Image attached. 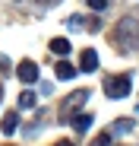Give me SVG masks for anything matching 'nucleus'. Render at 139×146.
<instances>
[{
	"mask_svg": "<svg viewBox=\"0 0 139 146\" xmlns=\"http://www.w3.org/2000/svg\"><path fill=\"white\" fill-rule=\"evenodd\" d=\"M73 76H76V67L70 60H60L57 64V80H73Z\"/></svg>",
	"mask_w": 139,
	"mask_h": 146,
	"instance_id": "obj_5",
	"label": "nucleus"
},
{
	"mask_svg": "<svg viewBox=\"0 0 139 146\" xmlns=\"http://www.w3.org/2000/svg\"><path fill=\"white\" fill-rule=\"evenodd\" d=\"M130 76L123 73V76H111L108 83H104V92L111 95V99H123V95H130Z\"/></svg>",
	"mask_w": 139,
	"mask_h": 146,
	"instance_id": "obj_1",
	"label": "nucleus"
},
{
	"mask_svg": "<svg viewBox=\"0 0 139 146\" xmlns=\"http://www.w3.org/2000/svg\"><path fill=\"white\" fill-rule=\"evenodd\" d=\"M51 51H54L57 57H66V54H70V41H66V38H51Z\"/></svg>",
	"mask_w": 139,
	"mask_h": 146,
	"instance_id": "obj_6",
	"label": "nucleus"
},
{
	"mask_svg": "<svg viewBox=\"0 0 139 146\" xmlns=\"http://www.w3.org/2000/svg\"><path fill=\"white\" fill-rule=\"evenodd\" d=\"M38 3H41V7H57L60 0H38Z\"/></svg>",
	"mask_w": 139,
	"mask_h": 146,
	"instance_id": "obj_13",
	"label": "nucleus"
},
{
	"mask_svg": "<svg viewBox=\"0 0 139 146\" xmlns=\"http://www.w3.org/2000/svg\"><path fill=\"white\" fill-rule=\"evenodd\" d=\"M19 108H26V111L35 108V92H22V95H19Z\"/></svg>",
	"mask_w": 139,
	"mask_h": 146,
	"instance_id": "obj_9",
	"label": "nucleus"
},
{
	"mask_svg": "<svg viewBox=\"0 0 139 146\" xmlns=\"http://www.w3.org/2000/svg\"><path fill=\"white\" fill-rule=\"evenodd\" d=\"M16 127H19V117H16V114H7V117H3V124H0V130H3L7 137L16 133Z\"/></svg>",
	"mask_w": 139,
	"mask_h": 146,
	"instance_id": "obj_8",
	"label": "nucleus"
},
{
	"mask_svg": "<svg viewBox=\"0 0 139 146\" xmlns=\"http://www.w3.org/2000/svg\"><path fill=\"white\" fill-rule=\"evenodd\" d=\"M57 146H76V143H70V140H60V143H57Z\"/></svg>",
	"mask_w": 139,
	"mask_h": 146,
	"instance_id": "obj_14",
	"label": "nucleus"
},
{
	"mask_svg": "<svg viewBox=\"0 0 139 146\" xmlns=\"http://www.w3.org/2000/svg\"><path fill=\"white\" fill-rule=\"evenodd\" d=\"M92 146H111V133H101V137H95V140H92Z\"/></svg>",
	"mask_w": 139,
	"mask_h": 146,
	"instance_id": "obj_10",
	"label": "nucleus"
},
{
	"mask_svg": "<svg viewBox=\"0 0 139 146\" xmlns=\"http://www.w3.org/2000/svg\"><path fill=\"white\" fill-rule=\"evenodd\" d=\"M16 76L26 83V86H32V83H38V64L35 60H22L19 67H16Z\"/></svg>",
	"mask_w": 139,
	"mask_h": 146,
	"instance_id": "obj_2",
	"label": "nucleus"
},
{
	"mask_svg": "<svg viewBox=\"0 0 139 146\" xmlns=\"http://www.w3.org/2000/svg\"><path fill=\"white\" fill-rule=\"evenodd\" d=\"M70 124H73L76 133H85L92 127V114H76V117H70Z\"/></svg>",
	"mask_w": 139,
	"mask_h": 146,
	"instance_id": "obj_4",
	"label": "nucleus"
},
{
	"mask_svg": "<svg viewBox=\"0 0 139 146\" xmlns=\"http://www.w3.org/2000/svg\"><path fill=\"white\" fill-rule=\"evenodd\" d=\"M10 70V57H3V54H0V73H7Z\"/></svg>",
	"mask_w": 139,
	"mask_h": 146,
	"instance_id": "obj_12",
	"label": "nucleus"
},
{
	"mask_svg": "<svg viewBox=\"0 0 139 146\" xmlns=\"http://www.w3.org/2000/svg\"><path fill=\"white\" fill-rule=\"evenodd\" d=\"M79 70H85V73H95L98 70V54L92 51V48H85V51L79 54Z\"/></svg>",
	"mask_w": 139,
	"mask_h": 146,
	"instance_id": "obj_3",
	"label": "nucleus"
},
{
	"mask_svg": "<svg viewBox=\"0 0 139 146\" xmlns=\"http://www.w3.org/2000/svg\"><path fill=\"white\" fill-rule=\"evenodd\" d=\"M89 7H92V10H104L108 0H89Z\"/></svg>",
	"mask_w": 139,
	"mask_h": 146,
	"instance_id": "obj_11",
	"label": "nucleus"
},
{
	"mask_svg": "<svg viewBox=\"0 0 139 146\" xmlns=\"http://www.w3.org/2000/svg\"><path fill=\"white\" fill-rule=\"evenodd\" d=\"M82 102H85V89H79L76 95H70V99L63 102V111H70V108H79Z\"/></svg>",
	"mask_w": 139,
	"mask_h": 146,
	"instance_id": "obj_7",
	"label": "nucleus"
}]
</instances>
